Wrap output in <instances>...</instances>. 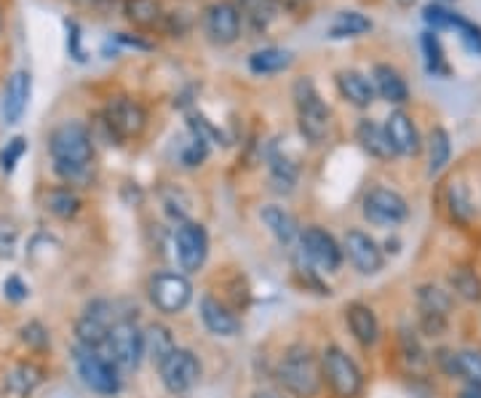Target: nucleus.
Segmentation results:
<instances>
[{"instance_id":"obj_16","label":"nucleus","mask_w":481,"mask_h":398,"mask_svg":"<svg viewBox=\"0 0 481 398\" xmlns=\"http://www.w3.org/2000/svg\"><path fill=\"white\" fill-rule=\"evenodd\" d=\"M343 254L351 260V265L359 270L361 276H374L382 270L385 265V254L380 249V243L363 232V230H348L345 238H343Z\"/></svg>"},{"instance_id":"obj_4","label":"nucleus","mask_w":481,"mask_h":398,"mask_svg":"<svg viewBox=\"0 0 481 398\" xmlns=\"http://www.w3.org/2000/svg\"><path fill=\"white\" fill-rule=\"evenodd\" d=\"M72 361H75V372H78L80 383H83L91 393L108 398L118 396L120 372L118 366H116L108 355H102V353L94 350V347L78 345V347L72 350Z\"/></svg>"},{"instance_id":"obj_32","label":"nucleus","mask_w":481,"mask_h":398,"mask_svg":"<svg viewBox=\"0 0 481 398\" xmlns=\"http://www.w3.org/2000/svg\"><path fill=\"white\" fill-rule=\"evenodd\" d=\"M123 14L137 27H153V24H158L164 19L161 0H126L123 3Z\"/></svg>"},{"instance_id":"obj_27","label":"nucleus","mask_w":481,"mask_h":398,"mask_svg":"<svg viewBox=\"0 0 481 398\" xmlns=\"http://www.w3.org/2000/svg\"><path fill=\"white\" fill-rule=\"evenodd\" d=\"M447 209H449V217L452 223L457 225H471L474 214H476V206H474V198H471V190L463 179H455L449 182L447 187Z\"/></svg>"},{"instance_id":"obj_17","label":"nucleus","mask_w":481,"mask_h":398,"mask_svg":"<svg viewBox=\"0 0 481 398\" xmlns=\"http://www.w3.org/2000/svg\"><path fill=\"white\" fill-rule=\"evenodd\" d=\"M198 313L203 327L214 335V337H239L240 335V318L231 305H225L220 297L214 294H203L198 302Z\"/></svg>"},{"instance_id":"obj_8","label":"nucleus","mask_w":481,"mask_h":398,"mask_svg":"<svg viewBox=\"0 0 481 398\" xmlns=\"http://www.w3.org/2000/svg\"><path fill=\"white\" fill-rule=\"evenodd\" d=\"M147 297L153 302V308L164 316H177L182 313L190 299H193V284L187 281V276L172 273V270H161L150 279L147 284Z\"/></svg>"},{"instance_id":"obj_5","label":"nucleus","mask_w":481,"mask_h":398,"mask_svg":"<svg viewBox=\"0 0 481 398\" xmlns=\"http://www.w3.org/2000/svg\"><path fill=\"white\" fill-rule=\"evenodd\" d=\"M321 374L337 398H359L363 391V372L359 364L340 347L329 345L321 353Z\"/></svg>"},{"instance_id":"obj_9","label":"nucleus","mask_w":481,"mask_h":398,"mask_svg":"<svg viewBox=\"0 0 481 398\" xmlns=\"http://www.w3.org/2000/svg\"><path fill=\"white\" fill-rule=\"evenodd\" d=\"M363 217L377 225V228H396L401 223H407L410 217V204L401 193L391 190V187H372L363 195V206H361Z\"/></svg>"},{"instance_id":"obj_34","label":"nucleus","mask_w":481,"mask_h":398,"mask_svg":"<svg viewBox=\"0 0 481 398\" xmlns=\"http://www.w3.org/2000/svg\"><path fill=\"white\" fill-rule=\"evenodd\" d=\"M289 64H292V54L284 49H262L249 57V70L254 75H273V72L287 70Z\"/></svg>"},{"instance_id":"obj_46","label":"nucleus","mask_w":481,"mask_h":398,"mask_svg":"<svg viewBox=\"0 0 481 398\" xmlns=\"http://www.w3.org/2000/svg\"><path fill=\"white\" fill-rule=\"evenodd\" d=\"M457 398H481V388H466Z\"/></svg>"},{"instance_id":"obj_40","label":"nucleus","mask_w":481,"mask_h":398,"mask_svg":"<svg viewBox=\"0 0 481 398\" xmlns=\"http://www.w3.org/2000/svg\"><path fill=\"white\" fill-rule=\"evenodd\" d=\"M455 33L460 35V43H463L471 54L481 57V27L479 24H474V22H468V19H463V16H460V22H457Z\"/></svg>"},{"instance_id":"obj_18","label":"nucleus","mask_w":481,"mask_h":398,"mask_svg":"<svg viewBox=\"0 0 481 398\" xmlns=\"http://www.w3.org/2000/svg\"><path fill=\"white\" fill-rule=\"evenodd\" d=\"M436 361L449 377H457L463 383H468V388H481V350H476V347L439 350Z\"/></svg>"},{"instance_id":"obj_33","label":"nucleus","mask_w":481,"mask_h":398,"mask_svg":"<svg viewBox=\"0 0 481 398\" xmlns=\"http://www.w3.org/2000/svg\"><path fill=\"white\" fill-rule=\"evenodd\" d=\"M372 30V19H366L359 11H343L335 16L332 27H329V38L340 41V38H359L363 33Z\"/></svg>"},{"instance_id":"obj_23","label":"nucleus","mask_w":481,"mask_h":398,"mask_svg":"<svg viewBox=\"0 0 481 398\" xmlns=\"http://www.w3.org/2000/svg\"><path fill=\"white\" fill-rule=\"evenodd\" d=\"M356 142H359L361 150H363L366 156H372V158H377V161H391V158L396 156L393 147H391V139H388L385 126L374 123L372 118L359 120V126H356Z\"/></svg>"},{"instance_id":"obj_12","label":"nucleus","mask_w":481,"mask_h":398,"mask_svg":"<svg viewBox=\"0 0 481 398\" xmlns=\"http://www.w3.org/2000/svg\"><path fill=\"white\" fill-rule=\"evenodd\" d=\"M300 249L302 254H305V260L313 265V268H318V270H324V273H335V270H340V265H343V246L337 243V238L332 235V232H326L324 228H318V225H310V228L300 230Z\"/></svg>"},{"instance_id":"obj_47","label":"nucleus","mask_w":481,"mask_h":398,"mask_svg":"<svg viewBox=\"0 0 481 398\" xmlns=\"http://www.w3.org/2000/svg\"><path fill=\"white\" fill-rule=\"evenodd\" d=\"M254 398H281V396H278V393H270V391H257Z\"/></svg>"},{"instance_id":"obj_44","label":"nucleus","mask_w":481,"mask_h":398,"mask_svg":"<svg viewBox=\"0 0 481 398\" xmlns=\"http://www.w3.org/2000/svg\"><path fill=\"white\" fill-rule=\"evenodd\" d=\"M3 291H5V297H8V299H14V302H22V299L27 297V286L22 284V279H16V276L5 279Z\"/></svg>"},{"instance_id":"obj_39","label":"nucleus","mask_w":481,"mask_h":398,"mask_svg":"<svg viewBox=\"0 0 481 398\" xmlns=\"http://www.w3.org/2000/svg\"><path fill=\"white\" fill-rule=\"evenodd\" d=\"M27 153V139L24 137H14L11 142H5V147L0 150V171L3 174H14L16 164L24 158Z\"/></svg>"},{"instance_id":"obj_22","label":"nucleus","mask_w":481,"mask_h":398,"mask_svg":"<svg viewBox=\"0 0 481 398\" xmlns=\"http://www.w3.org/2000/svg\"><path fill=\"white\" fill-rule=\"evenodd\" d=\"M372 86H374V94H380L388 105L410 102V86H407L404 75L396 67H391V64H374Z\"/></svg>"},{"instance_id":"obj_38","label":"nucleus","mask_w":481,"mask_h":398,"mask_svg":"<svg viewBox=\"0 0 481 398\" xmlns=\"http://www.w3.org/2000/svg\"><path fill=\"white\" fill-rule=\"evenodd\" d=\"M422 19L433 27V33L436 30H455L457 27V22H460V14H455V11H449V8H444V5H428L425 11H422Z\"/></svg>"},{"instance_id":"obj_10","label":"nucleus","mask_w":481,"mask_h":398,"mask_svg":"<svg viewBox=\"0 0 481 398\" xmlns=\"http://www.w3.org/2000/svg\"><path fill=\"white\" fill-rule=\"evenodd\" d=\"M102 123L116 139H139L147 128V110L131 97H113L102 113Z\"/></svg>"},{"instance_id":"obj_13","label":"nucleus","mask_w":481,"mask_h":398,"mask_svg":"<svg viewBox=\"0 0 481 398\" xmlns=\"http://www.w3.org/2000/svg\"><path fill=\"white\" fill-rule=\"evenodd\" d=\"M118 318L113 316V305L108 299H94L86 305V310L80 313V318L75 321V337H78V345L83 347H94L99 350L105 342H108V335L113 329Z\"/></svg>"},{"instance_id":"obj_45","label":"nucleus","mask_w":481,"mask_h":398,"mask_svg":"<svg viewBox=\"0 0 481 398\" xmlns=\"http://www.w3.org/2000/svg\"><path fill=\"white\" fill-rule=\"evenodd\" d=\"M75 3H80V5H86V8H97V11H102V8H108L113 0H75Z\"/></svg>"},{"instance_id":"obj_2","label":"nucleus","mask_w":481,"mask_h":398,"mask_svg":"<svg viewBox=\"0 0 481 398\" xmlns=\"http://www.w3.org/2000/svg\"><path fill=\"white\" fill-rule=\"evenodd\" d=\"M276 377H278L281 388L295 398H316L321 391V383H324L321 361L302 342H295L287 347V353L278 361Z\"/></svg>"},{"instance_id":"obj_43","label":"nucleus","mask_w":481,"mask_h":398,"mask_svg":"<svg viewBox=\"0 0 481 398\" xmlns=\"http://www.w3.org/2000/svg\"><path fill=\"white\" fill-rule=\"evenodd\" d=\"M67 49H70V57L83 62V52H80V30L75 22H67Z\"/></svg>"},{"instance_id":"obj_29","label":"nucleus","mask_w":481,"mask_h":398,"mask_svg":"<svg viewBox=\"0 0 481 398\" xmlns=\"http://www.w3.org/2000/svg\"><path fill=\"white\" fill-rule=\"evenodd\" d=\"M452 158V139H449V131L444 126H436L430 134H428V176H439L441 171L447 169Z\"/></svg>"},{"instance_id":"obj_7","label":"nucleus","mask_w":481,"mask_h":398,"mask_svg":"<svg viewBox=\"0 0 481 398\" xmlns=\"http://www.w3.org/2000/svg\"><path fill=\"white\" fill-rule=\"evenodd\" d=\"M418 313H420V329L428 337H441L449 329V313L455 305L452 291L436 284L418 286Z\"/></svg>"},{"instance_id":"obj_15","label":"nucleus","mask_w":481,"mask_h":398,"mask_svg":"<svg viewBox=\"0 0 481 398\" xmlns=\"http://www.w3.org/2000/svg\"><path fill=\"white\" fill-rule=\"evenodd\" d=\"M203 33L217 46L236 43L240 35V14L236 3L217 0L212 5H206V11H203Z\"/></svg>"},{"instance_id":"obj_28","label":"nucleus","mask_w":481,"mask_h":398,"mask_svg":"<svg viewBox=\"0 0 481 398\" xmlns=\"http://www.w3.org/2000/svg\"><path fill=\"white\" fill-rule=\"evenodd\" d=\"M236 8L240 14V22H246L251 30H268L276 16H278V3L276 0H236Z\"/></svg>"},{"instance_id":"obj_20","label":"nucleus","mask_w":481,"mask_h":398,"mask_svg":"<svg viewBox=\"0 0 481 398\" xmlns=\"http://www.w3.org/2000/svg\"><path fill=\"white\" fill-rule=\"evenodd\" d=\"M30 94H33V78L27 70H16L8 83H5V91H3V102H0V113L3 120L8 126L19 123L22 115L27 110V102H30Z\"/></svg>"},{"instance_id":"obj_49","label":"nucleus","mask_w":481,"mask_h":398,"mask_svg":"<svg viewBox=\"0 0 481 398\" xmlns=\"http://www.w3.org/2000/svg\"><path fill=\"white\" fill-rule=\"evenodd\" d=\"M401 5H410V3H415V0H399Z\"/></svg>"},{"instance_id":"obj_19","label":"nucleus","mask_w":481,"mask_h":398,"mask_svg":"<svg viewBox=\"0 0 481 398\" xmlns=\"http://www.w3.org/2000/svg\"><path fill=\"white\" fill-rule=\"evenodd\" d=\"M385 131H388V139H391V147L396 156H404V158H415L422 150V139L412 115L404 113V110H393V113L385 118Z\"/></svg>"},{"instance_id":"obj_11","label":"nucleus","mask_w":481,"mask_h":398,"mask_svg":"<svg viewBox=\"0 0 481 398\" xmlns=\"http://www.w3.org/2000/svg\"><path fill=\"white\" fill-rule=\"evenodd\" d=\"M201 361L193 350L187 347H177L161 366H158V374H161V383L169 393L174 396H184L190 393L198 380H201Z\"/></svg>"},{"instance_id":"obj_35","label":"nucleus","mask_w":481,"mask_h":398,"mask_svg":"<svg viewBox=\"0 0 481 398\" xmlns=\"http://www.w3.org/2000/svg\"><path fill=\"white\" fill-rule=\"evenodd\" d=\"M449 286H452L455 297H460L463 302H481V279L476 270L455 268L449 273Z\"/></svg>"},{"instance_id":"obj_42","label":"nucleus","mask_w":481,"mask_h":398,"mask_svg":"<svg viewBox=\"0 0 481 398\" xmlns=\"http://www.w3.org/2000/svg\"><path fill=\"white\" fill-rule=\"evenodd\" d=\"M22 342H27L33 350H43L49 345V332L38 321H33V324L22 327Z\"/></svg>"},{"instance_id":"obj_36","label":"nucleus","mask_w":481,"mask_h":398,"mask_svg":"<svg viewBox=\"0 0 481 398\" xmlns=\"http://www.w3.org/2000/svg\"><path fill=\"white\" fill-rule=\"evenodd\" d=\"M420 49L422 54H425V70L430 75H449V64H447V57H444V46H441V41H439V35L433 30L422 33Z\"/></svg>"},{"instance_id":"obj_48","label":"nucleus","mask_w":481,"mask_h":398,"mask_svg":"<svg viewBox=\"0 0 481 398\" xmlns=\"http://www.w3.org/2000/svg\"><path fill=\"white\" fill-rule=\"evenodd\" d=\"M281 3H284L287 8H297V5H300V3H305V0H281Z\"/></svg>"},{"instance_id":"obj_26","label":"nucleus","mask_w":481,"mask_h":398,"mask_svg":"<svg viewBox=\"0 0 481 398\" xmlns=\"http://www.w3.org/2000/svg\"><path fill=\"white\" fill-rule=\"evenodd\" d=\"M174 350H177V342H174V335H172L169 327H164V324H150V327L145 329V358H150L156 369H158Z\"/></svg>"},{"instance_id":"obj_30","label":"nucleus","mask_w":481,"mask_h":398,"mask_svg":"<svg viewBox=\"0 0 481 398\" xmlns=\"http://www.w3.org/2000/svg\"><path fill=\"white\" fill-rule=\"evenodd\" d=\"M41 380H43V369L33 361H22L5 374V388L16 396H27L41 385Z\"/></svg>"},{"instance_id":"obj_6","label":"nucleus","mask_w":481,"mask_h":398,"mask_svg":"<svg viewBox=\"0 0 481 398\" xmlns=\"http://www.w3.org/2000/svg\"><path fill=\"white\" fill-rule=\"evenodd\" d=\"M108 358L118 366V372H137L145 358V332L131 318H118L108 335Z\"/></svg>"},{"instance_id":"obj_25","label":"nucleus","mask_w":481,"mask_h":398,"mask_svg":"<svg viewBox=\"0 0 481 398\" xmlns=\"http://www.w3.org/2000/svg\"><path fill=\"white\" fill-rule=\"evenodd\" d=\"M259 220L265 223V228L273 232V238H276L281 246H292V243L300 238V225H297V220H295L284 206H276V204L262 206Z\"/></svg>"},{"instance_id":"obj_24","label":"nucleus","mask_w":481,"mask_h":398,"mask_svg":"<svg viewBox=\"0 0 481 398\" xmlns=\"http://www.w3.org/2000/svg\"><path fill=\"white\" fill-rule=\"evenodd\" d=\"M337 89L345 102L354 108H369L374 102V86L372 78H366L359 70H340L337 72Z\"/></svg>"},{"instance_id":"obj_37","label":"nucleus","mask_w":481,"mask_h":398,"mask_svg":"<svg viewBox=\"0 0 481 398\" xmlns=\"http://www.w3.org/2000/svg\"><path fill=\"white\" fill-rule=\"evenodd\" d=\"M297 176H300V171H297V166L289 158H284V156H273L270 158V182H273V190L292 193L295 185H297Z\"/></svg>"},{"instance_id":"obj_1","label":"nucleus","mask_w":481,"mask_h":398,"mask_svg":"<svg viewBox=\"0 0 481 398\" xmlns=\"http://www.w3.org/2000/svg\"><path fill=\"white\" fill-rule=\"evenodd\" d=\"M49 153L54 161V171L67 185L83 182L94 164V139L83 123L67 120L57 126L49 137Z\"/></svg>"},{"instance_id":"obj_14","label":"nucleus","mask_w":481,"mask_h":398,"mask_svg":"<svg viewBox=\"0 0 481 398\" xmlns=\"http://www.w3.org/2000/svg\"><path fill=\"white\" fill-rule=\"evenodd\" d=\"M174 246H177V260L184 273H195L206 265L209 257V232L198 223H180L174 230Z\"/></svg>"},{"instance_id":"obj_21","label":"nucleus","mask_w":481,"mask_h":398,"mask_svg":"<svg viewBox=\"0 0 481 398\" xmlns=\"http://www.w3.org/2000/svg\"><path fill=\"white\" fill-rule=\"evenodd\" d=\"M345 321H348V329L354 335V340L359 342L361 347H374L380 340V321H377V313L363 305V302H351L345 308Z\"/></svg>"},{"instance_id":"obj_31","label":"nucleus","mask_w":481,"mask_h":398,"mask_svg":"<svg viewBox=\"0 0 481 398\" xmlns=\"http://www.w3.org/2000/svg\"><path fill=\"white\" fill-rule=\"evenodd\" d=\"M80 195L72 187H52L46 193V209L57 217V220H72L80 212Z\"/></svg>"},{"instance_id":"obj_50","label":"nucleus","mask_w":481,"mask_h":398,"mask_svg":"<svg viewBox=\"0 0 481 398\" xmlns=\"http://www.w3.org/2000/svg\"><path fill=\"white\" fill-rule=\"evenodd\" d=\"M0 22H3V19H0Z\"/></svg>"},{"instance_id":"obj_3","label":"nucleus","mask_w":481,"mask_h":398,"mask_svg":"<svg viewBox=\"0 0 481 398\" xmlns=\"http://www.w3.org/2000/svg\"><path fill=\"white\" fill-rule=\"evenodd\" d=\"M295 108H297V123L302 137L310 145H321L332 131V110L316 91L310 78H300L295 83Z\"/></svg>"},{"instance_id":"obj_41","label":"nucleus","mask_w":481,"mask_h":398,"mask_svg":"<svg viewBox=\"0 0 481 398\" xmlns=\"http://www.w3.org/2000/svg\"><path fill=\"white\" fill-rule=\"evenodd\" d=\"M206 142L201 139V137H193L190 139V145L182 150V166H187V169H193V166H201V161L206 158Z\"/></svg>"}]
</instances>
